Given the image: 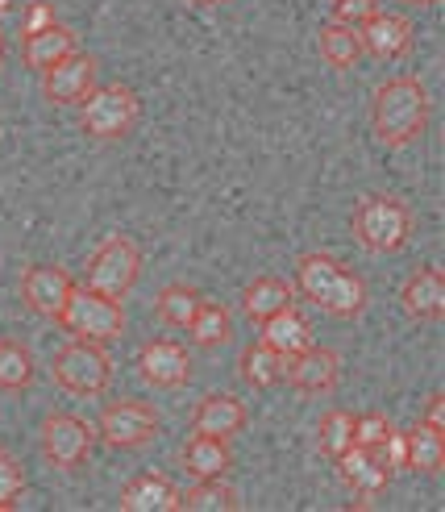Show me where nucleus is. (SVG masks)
Listing matches in <instances>:
<instances>
[{
	"label": "nucleus",
	"mask_w": 445,
	"mask_h": 512,
	"mask_svg": "<svg viewBox=\"0 0 445 512\" xmlns=\"http://www.w3.org/2000/svg\"><path fill=\"white\" fill-rule=\"evenodd\" d=\"M188 334H192L196 346H208V350L225 346L233 338V313L225 309V304H217V300H200L196 317L188 321Z\"/></svg>",
	"instance_id": "obj_27"
},
{
	"label": "nucleus",
	"mask_w": 445,
	"mask_h": 512,
	"mask_svg": "<svg viewBox=\"0 0 445 512\" xmlns=\"http://www.w3.org/2000/svg\"><path fill=\"white\" fill-rule=\"evenodd\" d=\"M92 88H96V59L80 46L42 71V96L50 105H80Z\"/></svg>",
	"instance_id": "obj_12"
},
{
	"label": "nucleus",
	"mask_w": 445,
	"mask_h": 512,
	"mask_svg": "<svg viewBox=\"0 0 445 512\" xmlns=\"http://www.w3.org/2000/svg\"><path fill=\"white\" fill-rule=\"evenodd\" d=\"M317 50L321 59L333 67V71H350L362 63V42H358V30L354 25H342V21H325L321 34H317Z\"/></svg>",
	"instance_id": "obj_23"
},
{
	"label": "nucleus",
	"mask_w": 445,
	"mask_h": 512,
	"mask_svg": "<svg viewBox=\"0 0 445 512\" xmlns=\"http://www.w3.org/2000/svg\"><path fill=\"white\" fill-rule=\"evenodd\" d=\"M350 442H354V413L350 408H333V413H325L321 425H317V450L333 463L337 454L350 450Z\"/></svg>",
	"instance_id": "obj_30"
},
{
	"label": "nucleus",
	"mask_w": 445,
	"mask_h": 512,
	"mask_svg": "<svg viewBox=\"0 0 445 512\" xmlns=\"http://www.w3.org/2000/svg\"><path fill=\"white\" fill-rule=\"evenodd\" d=\"M21 492H25V471H21L17 458H13L5 446H0V512L17 508Z\"/></svg>",
	"instance_id": "obj_31"
},
{
	"label": "nucleus",
	"mask_w": 445,
	"mask_h": 512,
	"mask_svg": "<svg viewBox=\"0 0 445 512\" xmlns=\"http://www.w3.org/2000/svg\"><path fill=\"white\" fill-rule=\"evenodd\" d=\"M379 454H383V463L391 467V475L404 471V467H408V438H404V429H391L387 442L379 446Z\"/></svg>",
	"instance_id": "obj_35"
},
{
	"label": "nucleus",
	"mask_w": 445,
	"mask_h": 512,
	"mask_svg": "<svg viewBox=\"0 0 445 512\" xmlns=\"http://www.w3.org/2000/svg\"><path fill=\"white\" fill-rule=\"evenodd\" d=\"M200 292L192 284H167L159 296H154V317H159L167 329H188V321L200 309Z\"/></svg>",
	"instance_id": "obj_29"
},
{
	"label": "nucleus",
	"mask_w": 445,
	"mask_h": 512,
	"mask_svg": "<svg viewBox=\"0 0 445 512\" xmlns=\"http://www.w3.org/2000/svg\"><path fill=\"white\" fill-rule=\"evenodd\" d=\"M258 325H263L258 342H267V346L279 350L283 358H287V354H296V350H304V346H312V329H308V321L296 313V304H287V309L263 317Z\"/></svg>",
	"instance_id": "obj_20"
},
{
	"label": "nucleus",
	"mask_w": 445,
	"mask_h": 512,
	"mask_svg": "<svg viewBox=\"0 0 445 512\" xmlns=\"http://www.w3.org/2000/svg\"><path fill=\"white\" fill-rule=\"evenodd\" d=\"M121 512H179V488L163 471H138L117 492Z\"/></svg>",
	"instance_id": "obj_16"
},
{
	"label": "nucleus",
	"mask_w": 445,
	"mask_h": 512,
	"mask_svg": "<svg viewBox=\"0 0 445 512\" xmlns=\"http://www.w3.org/2000/svg\"><path fill=\"white\" fill-rule=\"evenodd\" d=\"M354 238L358 246H366L371 254H391L400 250L412 234V213L400 196H387V192H375V196H362L358 209H354Z\"/></svg>",
	"instance_id": "obj_3"
},
{
	"label": "nucleus",
	"mask_w": 445,
	"mask_h": 512,
	"mask_svg": "<svg viewBox=\"0 0 445 512\" xmlns=\"http://www.w3.org/2000/svg\"><path fill=\"white\" fill-rule=\"evenodd\" d=\"M333 467H337V479L354 492V508H371L375 496L387 492V483H391V467L383 463V454L366 450V446H354V442H350L346 454L333 458Z\"/></svg>",
	"instance_id": "obj_11"
},
{
	"label": "nucleus",
	"mask_w": 445,
	"mask_h": 512,
	"mask_svg": "<svg viewBox=\"0 0 445 512\" xmlns=\"http://www.w3.org/2000/svg\"><path fill=\"white\" fill-rule=\"evenodd\" d=\"M192 429L196 433H213V438H238L246 429V404L229 392H213L192 408Z\"/></svg>",
	"instance_id": "obj_17"
},
{
	"label": "nucleus",
	"mask_w": 445,
	"mask_h": 512,
	"mask_svg": "<svg viewBox=\"0 0 445 512\" xmlns=\"http://www.w3.org/2000/svg\"><path fill=\"white\" fill-rule=\"evenodd\" d=\"M38 446H42V458L55 471H80L92 458L96 429L71 413H46L42 429H38Z\"/></svg>",
	"instance_id": "obj_8"
},
{
	"label": "nucleus",
	"mask_w": 445,
	"mask_h": 512,
	"mask_svg": "<svg viewBox=\"0 0 445 512\" xmlns=\"http://www.w3.org/2000/svg\"><path fill=\"white\" fill-rule=\"evenodd\" d=\"M433 121V96L421 75H391L371 96V125L383 146L416 142Z\"/></svg>",
	"instance_id": "obj_1"
},
{
	"label": "nucleus",
	"mask_w": 445,
	"mask_h": 512,
	"mask_svg": "<svg viewBox=\"0 0 445 512\" xmlns=\"http://www.w3.org/2000/svg\"><path fill=\"white\" fill-rule=\"evenodd\" d=\"M138 275H142V246L134 238H125V234H109L92 254L84 288L121 300V296H129V288L138 284Z\"/></svg>",
	"instance_id": "obj_7"
},
{
	"label": "nucleus",
	"mask_w": 445,
	"mask_h": 512,
	"mask_svg": "<svg viewBox=\"0 0 445 512\" xmlns=\"http://www.w3.org/2000/svg\"><path fill=\"white\" fill-rule=\"evenodd\" d=\"M59 17H55V5L50 0H30L25 5V17H21V38H30V34H38V30H46V25H55Z\"/></svg>",
	"instance_id": "obj_34"
},
{
	"label": "nucleus",
	"mask_w": 445,
	"mask_h": 512,
	"mask_svg": "<svg viewBox=\"0 0 445 512\" xmlns=\"http://www.w3.org/2000/svg\"><path fill=\"white\" fill-rule=\"evenodd\" d=\"M55 321L67 329L71 338H84V342H100L104 346V342H117L121 338L125 309H121V300L104 296V292H92L84 284H75Z\"/></svg>",
	"instance_id": "obj_4"
},
{
	"label": "nucleus",
	"mask_w": 445,
	"mask_h": 512,
	"mask_svg": "<svg viewBox=\"0 0 445 512\" xmlns=\"http://www.w3.org/2000/svg\"><path fill=\"white\" fill-rule=\"evenodd\" d=\"M71 288H75V279L55 263H30L21 271V300L30 304L38 317L55 321L59 309L67 304V296H71Z\"/></svg>",
	"instance_id": "obj_14"
},
{
	"label": "nucleus",
	"mask_w": 445,
	"mask_h": 512,
	"mask_svg": "<svg viewBox=\"0 0 445 512\" xmlns=\"http://www.w3.org/2000/svg\"><path fill=\"white\" fill-rule=\"evenodd\" d=\"M179 463H183V471H188L192 479L225 475L233 467V450H229L225 438H213V433H196L192 429V438L183 442V450H179Z\"/></svg>",
	"instance_id": "obj_19"
},
{
	"label": "nucleus",
	"mask_w": 445,
	"mask_h": 512,
	"mask_svg": "<svg viewBox=\"0 0 445 512\" xmlns=\"http://www.w3.org/2000/svg\"><path fill=\"white\" fill-rule=\"evenodd\" d=\"M75 46H80V42H75V30L55 21V25H46V30L30 34V38H21V59H25V67L46 71L50 63H59L63 55H71Z\"/></svg>",
	"instance_id": "obj_21"
},
{
	"label": "nucleus",
	"mask_w": 445,
	"mask_h": 512,
	"mask_svg": "<svg viewBox=\"0 0 445 512\" xmlns=\"http://www.w3.org/2000/svg\"><path fill=\"white\" fill-rule=\"evenodd\" d=\"M192 5H229V0H192Z\"/></svg>",
	"instance_id": "obj_39"
},
{
	"label": "nucleus",
	"mask_w": 445,
	"mask_h": 512,
	"mask_svg": "<svg viewBox=\"0 0 445 512\" xmlns=\"http://www.w3.org/2000/svg\"><path fill=\"white\" fill-rule=\"evenodd\" d=\"M400 5H408V9H433L437 0H400Z\"/></svg>",
	"instance_id": "obj_37"
},
{
	"label": "nucleus",
	"mask_w": 445,
	"mask_h": 512,
	"mask_svg": "<svg viewBox=\"0 0 445 512\" xmlns=\"http://www.w3.org/2000/svg\"><path fill=\"white\" fill-rule=\"evenodd\" d=\"M34 350L21 338H0V392L17 396L34 383Z\"/></svg>",
	"instance_id": "obj_25"
},
{
	"label": "nucleus",
	"mask_w": 445,
	"mask_h": 512,
	"mask_svg": "<svg viewBox=\"0 0 445 512\" xmlns=\"http://www.w3.org/2000/svg\"><path fill=\"white\" fill-rule=\"evenodd\" d=\"M154 433H159V408H150L146 400H113L96 417V438L113 450H138Z\"/></svg>",
	"instance_id": "obj_9"
},
{
	"label": "nucleus",
	"mask_w": 445,
	"mask_h": 512,
	"mask_svg": "<svg viewBox=\"0 0 445 512\" xmlns=\"http://www.w3.org/2000/svg\"><path fill=\"white\" fill-rule=\"evenodd\" d=\"M179 508H188V512H238L242 496L225 475H208V479H196V488L179 492Z\"/></svg>",
	"instance_id": "obj_24"
},
{
	"label": "nucleus",
	"mask_w": 445,
	"mask_h": 512,
	"mask_svg": "<svg viewBox=\"0 0 445 512\" xmlns=\"http://www.w3.org/2000/svg\"><path fill=\"white\" fill-rule=\"evenodd\" d=\"M375 13H379V0H333L329 5V21H342V25H362Z\"/></svg>",
	"instance_id": "obj_33"
},
{
	"label": "nucleus",
	"mask_w": 445,
	"mask_h": 512,
	"mask_svg": "<svg viewBox=\"0 0 445 512\" xmlns=\"http://www.w3.org/2000/svg\"><path fill=\"white\" fill-rule=\"evenodd\" d=\"M400 304H404V313L412 321H421V325H433L441 317V304H445V288H441V271L429 263V267H416L408 279H404V288H400Z\"/></svg>",
	"instance_id": "obj_18"
},
{
	"label": "nucleus",
	"mask_w": 445,
	"mask_h": 512,
	"mask_svg": "<svg viewBox=\"0 0 445 512\" xmlns=\"http://www.w3.org/2000/svg\"><path fill=\"white\" fill-rule=\"evenodd\" d=\"M391 433V421L383 413H362L354 417V446H366V450H379Z\"/></svg>",
	"instance_id": "obj_32"
},
{
	"label": "nucleus",
	"mask_w": 445,
	"mask_h": 512,
	"mask_svg": "<svg viewBox=\"0 0 445 512\" xmlns=\"http://www.w3.org/2000/svg\"><path fill=\"white\" fill-rule=\"evenodd\" d=\"M404 438H408V467L404 471L437 475L441 471V458H445V433L441 429H429L425 421H416L412 429H404Z\"/></svg>",
	"instance_id": "obj_26"
},
{
	"label": "nucleus",
	"mask_w": 445,
	"mask_h": 512,
	"mask_svg": "<svg viewBox=\"0 0 445 512\" xmlns=\"http://www.w3.org/2000/svg\"><path fill=\"white\" fill-rule=\"evenodd\" d=\"M5 55H9V42H5V34H0V67H5Z\"/></svg>",
	"instance_id": "obj_38"
},
{
	"label": "nucleus",
	"mask_w": 445,
	"mask_h": 512,
	"mask_svg": "<svg viewBox=\"0 0 445 512\" xmlns=\"http://www.w3.org/2000/svg\"><path fill=\"white\" fill-rule=\"evenodd\" d=\"M138 375L150 388H183V383L192 379V354L183 342L154 338L138 350Z\"/></svg>",
	"instance_id": "obj_13"
},
{
	"label": "nucleus",
	"mask_w": 445,
	"mask_h": 512,
	"mask_svg": "<svg viewBox=\"0 0 445 512\" xmlns=\"http://www.w3.org/2000/svg\"><path fill=\"white\" fill-rule=\"evenodd\" d=\"M80 130L96 142H117L138 125V96L129 84H96L80 105Z\"/></svg>",
	"instance_id": "obj_5"
},
{
	"label": "nucleus",
	"mask_w": 445,
	"mask_h": 512,
	"mask_svg": "<svg viewBox=\"0 0 445 512\" xmlns=\"http://www.w3.org/2000/svg\"><path fill=\"white\" fill-rule=\"evenodd\" d=\"M292 300H296V288L287 284V279H279V275H258V279H250V284L242 288V313H246L250 321H263V317L287 309Z\"/></svg>",
	"instance_id": "obj_22"
},
{
	"label": "nucleus",
	"mask_w": 445,
	"mask_h": 512,
	"mask_svg": "<svg viewBox=\"0 0 445 512\" xmlns=\"http://www.w3.org/2000/svg\"><path fill=\"white\" fill-rule=\"evenodd\" d=\"M358 30V42L366 55H375V59H400L408 55V46H412V21L400 17V13H375V17H366L362 25H354Z\"/></svg>",
	"instance_id": "obj_15"
},
{
	"label": "nucleus",
	"mask_w": 445,
	"mask_h": 512,
	"mask_svg": "<svg viewBox=\"0 0 445 512\" xmlns=\"http://www.w3.org/2000/svg\"><path fill=\"white\" fill-rule=\"evenodd\" d=\"M9 5H13V0H0V9H9Z\"/></svg>",
	"instance_id": "obj_40"
},
{
	"label": "nucleus",
	"mask_w": 445,
	"mask_h": 512,
	"mask_svg": "<svg viewBox=\"0 0 445 512\" xmlns=\"http://www.w3.org/2000/svg\"><path fill=\"white\" fill-rule=\"evenodd\" d=\"M308 304H317V309L333 313V317H362L366 309V284L362 275L342 267L325 250H308L300 254L296 263V284H292Z\"/></svg>",
	"instance_id": "obj_2"
},
{
	"label": "nucleus",
	"mask_w": 445,
	"mask_h": 512,
	"mask_svg": "<svg viewBox=\"0 0 445 512\" xmlns=\"http://www.w3.org/2000/svg\"><path fill=\"white\" fill-rule=\"evenodd\" d=\"M238 375L250 383V388H275L283 379V354L271 350L267 342H250L238 358Z\"/></svg>",
	"instance_id": "obj_28"
},
{
	"label": "nucleus",
	"mask_w": 445,
	"mask_h": 512,
	"mask_svg": "<svg viewBox=\"0 0 445 512\" xmlns=\"http://www.w3.org/2000/svg\"><path fill=\"white\" fill-rule=\"evenodd\" d=\"M429 429H441L445 433V396L441 392H433L429 400H425V417H421Z\"/></svg>",
	"instance_id": "obj_36"
},
{
	"label": "nucleus",
	"mask_w": 445,
	"mask_h": 512,
	"mask_svg": "<svg viewBox=\"0 0 445 512\" xmlns=\"http://www.w3.org/2000/svg\"><path fill=\"white\" fill-rule=\"evenodd\" d=\"M283 379L292 383L300 396H325L337 388V379H342V354L333 346L312 342V346L283 358Z\"/></svg>",
	"instance_id": "obj_10"
},
{
	"label": "nucleus",
	"mask_w": 445,
	"mask_h": 512,
	"mask_svg": "<svg viewBox=\"0 0 445 512\" xmlns=\"http://www.w3.org/2000/svg\"><path fill=\"white\" fill-rule=\"evenodd\" d=\"M50 375L55 383L67 392V396H80V400H92V396H104V388L113 383V363L104 354L100 342H84V338H71L55 363H50Z\"/></svg>",
	"instance_id": "obj_6"
}]
</instances>
